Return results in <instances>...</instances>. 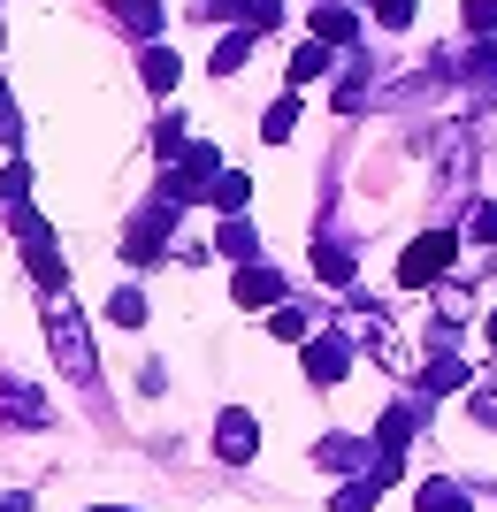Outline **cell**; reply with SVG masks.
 <instances>
[{
  "instance_id": "4316f807",
  "label": "cell",
  "mask_w": 497,
  "mask_h": 512,
  "mask_svg": "<svg viewBox=\"0 0 497 512\" xmlns=\"http://www.w3.org/2000/svg\"><path fill=\"white\" fill-rule=\"evenodd\" d=\"M108 314L123 321V329H138V321H146V291H115V299H108Z\"/></svg>"
},
{
  "instance_id": "d6a6232c",
  "label": "cell",
  "mask_w": 497,
  "mask_h": 512,
  "mask_svg": "<svg viewBox=\"0 0 497 512\" xmlns=\"http://www.w3.org/2000/svg\"><path fill=\"white\" fill-rule=\"evenodd\" d=\"M0 115H8V85H0Z\"/></svg>"
},
{
  "instance_id": "603a6c76",
  "label": "cell",
  "mask_w": 497,
  "mask_h": 512,
  "mask_svg": "<svg viewBox=\"0 0 497 512\" xmlns=\"http://www.w3.org/2000/svg\"><path fill=\"white\" fill-rule=\"evenodd\" d=\"M268 337H283V344H306V314H299V306H276V314H268Z\"/></svg>"
},
{
  "instance_id": "f546056e",
  "label": "cell",
  "mask_w": 497,
  "mask_h": 512,
  "mask_svg": "<svg viewBox=\"0 0 497 512\" xmlns=\"http://www.w3.org/2000/svg\"><path fill=\"white\" fill-rule=\"evenodd\" d=\"M475 421H482V428H497V383H482V390H475Z\"/></svg>"
},
{
  "instance_id": "30bf717a",
  "label": "cell",
  "mask_w": 497,
  "mask_h": 512,
  "mask_svg": "<svg viewBox=\"0 0 497 512\" xmlns=\"http://www.w3.org/2000/svg\"><path fill=\"white\" fill-rule=\"evenodd\" d=\"M413 421H421L413 406H390L383 421H375V451H383V459H406V444H413Z\"/></svg>"
},
{
  "instance_id": "ba28073f",
  "label": "cell",
  "mask_w": 497,
  "mask_h": 512,
  "mask_svg": "<svg viewBox=\"0 0 497 512\" xmlns=\"http://www.w3.org/2000/svg\"><path fill=\"white\" fill-rule=\"evenodd\" d=\"M230 291H238V306H253V314H260V306H283V276H276V268H260V260H245Z\"/></svg>"
},
{
  "instance_id": "83f0119b",
  "label": "cell",
  "mask_w": 497,
  "mask_h": 512,
  "mask_svg": "<svg viewBox=\"0 0 497 512\" xmlns=\"http://www.w3.org/2000/svg\"><path fill=\"white\" fill-rule=\"evenodd\" d=\"M368 8H375L383 31H406V23H413V0H368Z\"/></svg>"
},
{
  "instance_id": "9c48e42d",
  "label": "cell",
  "mask_w": 497,
  "mask_h": 512,
  "mask_svg": "<svg viewBox=\"0 0 497 512\" xmlns=\"http://www.w3.org/2000/svg\"><path fill=\"white\" fill-rule=\"evenodd\" d=\"M475 383V367L459 360V352H436L429 367H421V390H429V398H444V390H467Z\"/></svg>"
},
{
  "instance_id": "277c9868",
  "label": "cell",
  "mask_w": 497,
  "mask_h": 512,
  "mask_svg": "<svg viewBox=\"0 0 497 512\" xmlns=\"http://www.w3.org/2000/svg\"><path fill=\"white\" fill-rule=\"evenodd\" d=\"M452 253H459V237H444V230L413 237L406 253H398V283H406V291H421V283H436V276H444V268H452Z\"/></svg>"
},
{
  "instance_id": "8fae6325",
  "label": "cell",
  "mask_w": 497,
  "mask_h": 512,
  "mask_svg": "<svg viewBox=\"0 0 497 512\" xmlns=\"http://www.w3.org/2000/svg\"><path fill=\"white\" fill-rule=\"evenodd\" d=\"M215 253H230V260H260V237H253V222H245V214H222Z\"/></svg>"
},
{
  "instance_id": "9a60e30c",
  "label": "cell",
  "mask_w": 497,
  "mask_h": 512,
  "mask_svg": "<svg viewBox=\"0 0 497 512\" xmlns=\"http://www.w3.org/2000/svg\"><path fill=\"white\" fill-rule=\"evenodd\" d=\"M314 39H329V46H352V8L322 0V8H314Z\"/></svg>"
},
{
  "instance_id": "44dd1931",
  "label": "cell",
  "mask_w": 497,
  "mask_h": 512,
  "mask_svg": "<svg viewBox=\"0 0 497 512\" xmlns=\"http://www.w3.org/2000/svg\"><path fill=\"white\" fill-rule=\"evenodd\" d=\"M291 130H299V100H276L260 115V138H291Z\"/></svg>"
},
{
  "instance_id": "836d02e7",
  "label": "cell",
  "mask_w": 497,
  "mask_h": 512,
  "mask_svg": "<svg viewBox=\"0 0 497 512\" xmlns=\"http://www.w3.org/2000/svg\"><path fill=\"white\" fill-rule=\"evenodd\" d=\"M490 344H497V314H490Z\"/></svg>"
},
{
  "instance_id": "d6986e66",
  "label": "cell",
  "mask_w": 497,
  "mask_h": 512,
  "mask_svg": "<svg viewBox=\"0 0 497 512\" xmlns=\"http://www.w3.org/2000/svg\"><path fill=\"white\" fill-rule=\"evenodd\" d=\"M245 54H253V31H230V39L215 46V69H222V77H238V69H245Z\"/></svg>"
},
{
  "instance_id": "7a4b0ae2",
  "label": "cell",
  "mask_w": 497,
  "mask_h": 512,
  "mask_svg": "<svg viewBox=\"0 0 497 512\" xmlns=\"http://www.w3.org/2000/svg\"><path fill=\"white\" fill-rule=\"evenodd\" d=\"M46 337H54V360H62V375H77V383H92V375H100V352H92V337L77 329V314H69L62 299L46 306Z\"/></svg>"
},
{
  "instance_id": "484cf974",
  "label": "cell",
  "mask_w": 497,
  "mask_h": 512,
  "mask_svg": "<svg viewBox=\"0 0 497 512\" xmlns=\"http://www.w3.org/2000/svg\"><path fill=\"white\" fill-rule=\"evenodd\" d=\"M123 23L153 39V31H161V0H123Z\"/></svg>"
},
{
  "instance_id": "4fadbf2b",
  "label": "cell",
  "mask_w": 497,
  "mask_h": 512,
  "mask_svg": "<svg viewBox=\"0 0 497 512\" xmlns=\"http://www.w3.org/2000/svg\"><path fill=\"white\" fill-rule=\"evenodd\" d=\"M207 199H215L222 214H245V199H253V176H238V169H222L215 184H207Z\"/></svg>"
},
{
  "instance_id": "f1b7e54d",
  "label": "cell",
  "mask_w": 497,
  "mask_h": 512,
  "mask_svg": "<svg viewBox=\"0 0 497 512\" xmlns=\"http://www.w3.org/2000/svg\"><path fill=\"white\" fill-rule=\"evenodd\" d=\"M467 31H475V39H497V0H467Z\"/></svg>"
},
{
  "instance_id": "cb8c5ba5",
  "label": "cell",
  "mask_w": 497,
  "mask_h": 512,
  "mask_svg": "<svg viewBox=\"0 0 497 512\" xmlns=\"http://www.w3.org/2000/svg\"><path fill=\"white\" fill-rule=\"evenodd\" d=\"M467 245H497V207H490V199L467 207Z\"/></svg>"
},
{
  "instance_id": "ffe728a7",
  "label": "cell",
  "mask_w": 497,
  "mask_h": 512,
  "mask_svg": "<svg viewBox=\"0 0 497 512\" xmlns=\"http://www.w3.org/2000/svg\"><path fill=\"white\" fill-rule=\"evenodd\" d=\"M138 69H146V85H153V92H169V85H176V54H169V46H146V62H138Z\"/></svg>"
},
{
  "instance_id": "5bb4252c",
  "label": "cell",
  "mask_w": 497,
  "mask_h": 512,
  "mask_svg": "<svg viewBox=\"0 0 497 512\" xmlns=\"http://www.w3.org/2000/svg\"><path fill=\"white\" fill-rule=\"evenodd\" d=\"M421 512H475V497L444 474V482H421Z\"/></svg>"
},
{
  "instance_id": "7402d4cb",
  "label": "cell",
  "mask_w": 497,
  "mask_h": 512,
  "mask_svg": "<svg viewBox=\"0 0 497 512\" xmlns=\"http://www.w3.org/2000/svg\"><path fill=\"white\" fill-rule=\"evenodd\" d=\"M0 199H8V207L31 199V161H8V169H0Z\"/></svg>"
},
{
  "instance_id": "7c38bea8",
  "label": "cell",
  "mask_w": 497,
  "mask_h": 512,
  "mask_svg": "<svg viewBox=\"0 0 497 512\" xmlns=\"http://www.w3.org/2000/svg\"><path fill=\"white\" fill-rule=\"evenodd\" d=\"M0 413H8V421H39L46 428V398H39V390H23L16 375L0 383Z\"/></svg>"
},
{
  "instance_id": "ac0fdd59",
  "label": "cell",
  "mask_w": 497,
  "mask_h": 512,
  "mask_svg": "<svg viewBox=\"0 0 497 512\" xmlns=\"http://www.w3.org/2000/svg\"><path fill=\"white\" fill-rule=\"evenodd\" d=\"M314 276H322V283H352V253L322 237V245H314Z\"/></svg>"
},
{
  "instance_id": "d4e9b609",
  "label": "cell",
  "mask_w": 497,
  "mask_h": 512,
  "mask_svg": "<svg viewBox=\"0 0 497 512\" xmlns=\"http://www.w3.org/2000/svg\"><path fill=\"white\" fill-rule=\"evenodd\" d=\"M199 23H230V16H253V0H192Z\"/></svg>"
},
{
  "instance_id": "e0dca14e",
  "label": "cell",
  "mask_w": 497,
  "mask_h": 512,
  "mask_svg": "<svg viewBox=\"0 0 497 512\" xmlns=\"http://www.w3.org/2000/svg\"><path fill=\"white\" fill-rule=\"evenodd\" d=\"M375 490H383V482H375V474H352L345 490L329 497V512H375Z\"/></svg>"
},
{
  "instance_id": "2e32d148",
  "label": "cell",
  "mask_w": 497,
  "mask_h": 512,
  "mask_svg": "<svg viewBox=\"0 0 497 512\" xmlns=\"http://www.w3.org/2000/svg\"><path fill=\"white\" fill-rule=\"evenodd\" d=\"M329 39H314V46H299V54H291V85H314V77H329Z\"/></svg>"
},
{
  "instance_id": "3957f363",
  "label": "cell",
  "mask_w": 497,
  "mask_h": 512,
  "mask_svg": "<svg viewBox=\"0 0 497 512\" xmlns=\"http://www.w3.org/2000/svg\"><path fill=\"white\" fill-rule=\"evenodd\" d=\"M169 230H176V207L169 199H146V207L130 214V230H123V260H161L169 253Z\"/></svg>"
},
{
  "instance_id": "4dcf8cb0",
  "label": "cell",
  "mask_w": 497,
  "mask_h": 512,
  "mask_svg": "<svg viewBox=\"0 0 497 512\" xmlns=\"http://www.w3.org/2000/svg\"><path fill=\"white\" fill-rule=\"evenodd\" d=\"M0 512H31V490H8V497H0Z\"/></svg>"
},
{
  "instance_id": "8992f818",
  "label": "cell",
  "mask_w": 497,
  "mask_h": 512,
  "mask_svg": "<svg viewBox=\"0 0 497 512\" xmlns=\"http://www.w3.org/2000/svg\"><path fill=\"white\" fill-rule=\"evenodd\" d=\"M345 375H352L345 337H306V383H345Z\"/></svg>"
},
{
  "instance_id": "6da1fadb",
  "label": "cell",
  "mask_w": 497,
  "mask_h": 512,
  "mask_svg": "<svg viewBox=\"0 0 497 512\" xmlns=\"http://www.w3.org/2000/svg\"><path fill=\"white\" fill-rule=\"evenodd\" d=\"M16 245H23V268L39 276V291H46V299H62L69 268H62V253H54V237H46V222L31 214V199L16 207Z\"/></svg>"
},
{
  "instance_id": "1f68e13d",
  "label": "cell",
  "mask_w": 497,
  "mask_h": 512,
  "mask_svg": "<svg viewBox=\"0 0 497 512\" xmlns=\"http://www.w3.org/2000/svg\"><path fill=\"white\" fill-rule=\"evenodd\" d=\"M85 512H130V505H85Z\"/></svg>"
},
{
  "instance_id": "52a82bcc",
  "label": "cell",
  "mask_w": 497,
  "mask_h": 512,
  "mask_svg": "<svg viewBox=\"0 0 497 512\" xmlns=\"http://www.w3.org/2000/svg\"><path fill=\"white\" fill-rule=\"evenodd\" d=\"M314 459H322V467H337V474H375V467H383V451H368L360 436H322V444H314Z\"/></svg>"
},
{
  "instance_id": "5b68a950",
  "label": "cell",
  "mask_w": 497,
  "mask_h": 512,
  "mask_svg": "<svg viewBox=\"0 0 497 512\" xmlns=\"http://www.w3.org/2000/svg\"><path fill=\"white\" fill-rule=\"evenodd\" d=\"M215 451H222V459H230V467H245V459H253V451H260V421H253V413H245V406H230V413H222V421H215Z\"/></svg>"
}]
</instances>
